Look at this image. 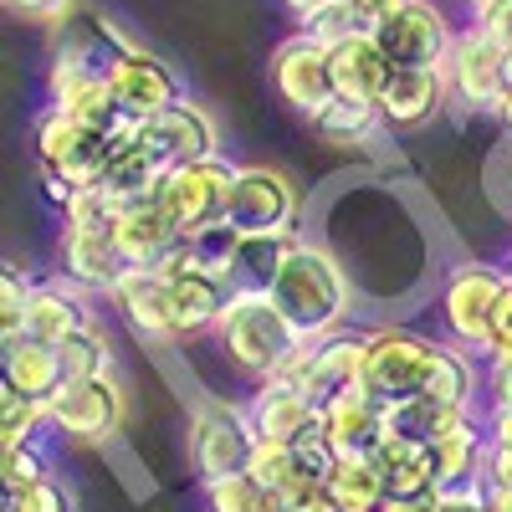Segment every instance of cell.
Listing matches in <instances>:
<instances>
[{
    "instance_id": "24",
    "label": "cell",
    "mask_w": 512,
    "mask_h": 512,
    "mask_svg": "<svg viewBox=\"0 0 512 512\" xmlns=\"http://www.w3.org/2000/svg\"><path fill=\"white\" fill-rule=\"evenodd\" d=\"M88 303L67 287V282H31L26 297V318H21V338H36V344H62L77 328H88Z\"/></svg>"
},
{
    "instance_id": "22",
    "label": "cell",
    "mask_w": 512,
    "mask_h": 512,
    "mask_svg": "<svg viewBox=\"0 0 512 512\" xmlns=\"http://www.w3.org/2000/svg\"><path fill=\"white\" fill-rule=\"evenodd\" d=\"M328 67H333V93L359 98V103H379L384 82H390V57L379 52V41L369 31H354L344 41L328 47Z\"/></svg>"
},
{
    "instance_id": "44",
    "label": "cell",
    "mask_w": 512,
    "mask_h": 512,
    "mask_svg": "<svg viewBox=\"0 0 512 512\" xmlns=\"http://www.w3.org/2000/svg\"><path fill=\"white\" fill-rule=\"evenodd\" d=\"M477 31L492 41L497 52H507V57H512V0H492V6L477 16Z\"/></svg>"
},
{
    "instance_id": "26",
    "label": "cell",
    "mask_w": 512,
    "mask_h": 512,
    "mask_svg": "<svg viewBox=\"0 0 512 512\" xmlns=\"http://www.w3.org/2000/svg\"><path fill=\"white\" fill-rule=\"evenodd\" d=\"M164 282H169V303H175L180 338H190V333H200V328H216V323H221V313H226V303H231L226 277L190 267V272H175V277H164Z\"/></svg>"
},
{
    "instance_id": "20",
    "label": "cell",
    "mask_w": 512,
    "mask_h": 512,
    "mask_svg": "<svg viewBox=\"0 0 512 512\" xmlns=\"http://www.w3.org/2000/svg\"><path fill=\"white\" fill-rule=\"evenodd\" d=\"M113 303L118 313L134 323L144 338H154V344H175L180 338V323H175V303H169V282L159 272H139L128 267L118 282H113Z\"/></svg>"
},
{
    "instance_id": "7",
    "label": "cell",
    "mask_w": 512,
    "mask_h": 512,
    "mask_svg": "<svg viewBox=\"0 0 512 512\" xmlns=\"http://www.w3.org/2000/svg\"><path fill=\"white\" fill-rule=\"evenodd\" d=\"M123 420H128V400L113 374L72 379L47 400V431H62L72 441H108L123 431Z\"/></svg>"
},
{
    "instance_id": "54",
    "label": "cell",
    "mask_w": 512,
    "mask_h": 512,
    "mask_svg": "<svg viewBox=\"0 0 512 512\" xmlns=\"http://www.w3.org/2000/svg\"><path fill=\"white\" fill-rule=\"evenodd\" d=\"M497 118H502V123H507V128H512V88H507V93H502V103H497Z\"/></svg>"
},
{
    "instance_id": "34",
    "label": "cell",
    "mask_w": 512,
    "mask_h": 512,
    "mask_svg": "<svg viewBox=\"0 0 512 512\" xmlns=\"http://www.w3.org/2000/svg\"><path fill=\"white\" fill-rule=\"evenodd\" d=\"M57 369H62V384L113 374V349H108V333H103L98 323H88V328H77L72 338H62V344H57Z\"/></svg>"
},
{
    "instance_id": "21",
    "label": "cell",
    "mask_w": 512,
    "mask_h": 512,
    "mask_svg": "<svg viewBox=\"0 0 512 512\" xmlns=\"http://www.w3.org/2000/svg\"><path fill=\"white\" fill-rule=\"evenodd\" d=\"M441 103H446L441 67H395L374 108H379V118L390 128H420L425 118H436Z\"/></svg>"
},
{
    "instance_id": "27",
    "label": "cell",
    "mask_w": 512,
    "mask_h": 512,
    "mask_svg": "<svg viewBox=\"0 0 512 512\" xmlns=\"http://www.w3.org/2000/svg\"><path fill=\"white\" fill-rule=\"evenodd\" d=\"M62 267H67V282L88 287V292H113V282L128 272L118 246H113V231H67L62 236Z\"/></svg>"
},
{
    "instance_id": "56",
    "label": "cell",
    "mask_w": 512,
    "mask_h": 512,
    "mask_svg": "<svg viewBox=\"0 0 512 512\" xmlns=\"http://www.w3.org/2000/svg\"><path fill=\"white\" fill-rule=\"evenodd\" d=\"M461 6H466V11H477V16H482V11L492 6V0H461Z\"/></svg>"
},
{
    "instance_id": "13",
    "label": "cell",
    "mask_w": 512,
    "mask_h": 512,
    "mask_svg": "<svg viewBox=\"0 0 512 512\" xmlns=\"http://www.w3.org/2000/svg\"><path fill=\"white\" fill-rule=\"evenodd\" d=\"M256 436H251V420L236 405H205L195 415V431H190V456H195V472L205 482H221V477H241L251 466Z\"/></svg>"
},
{
    "instance_id": "10",
    "label": "cell",
    "mask_w": 512,
    "mask_h": 512,
    "mask_svg": "<svg viewBox=\"0 0 512 512\" xmlns=\"http://www.w3.org/2000/svg\"><path fill=\"white\" fill-rule=\"evenodd\" d=\"M441 77H446V93L456 103L477 108V113H497V103L507 93V52H497L477 26H466L451 36Z\"/></svg>"
},
{
    "instance_id": "4",
    "label": "cell",
    "mask_w": 512,
    "mask_h": 512,
    "mask_svg": "<svg viewBox=\"0 0 512 512\" xmlns=\"http://www.w3.org/2000/svg\"><path fill=\"white\" fill-rule=\"evenodd\" d=\"M113 154V134H98V128L77 123L57 108L41 113L36 123V159H41V175H57L67 190L82 185H98V175L108 169Z\"/></svg>"
},
{
    "instance_id": "43",
    "label": "cell",
    "mask_w": 512,
    "mask_h": 512,
    "mask_svg": "<svg viewBox=\"0 0 512 512\" xmlns=\"http://www.w3.org/2000/svg\"><path fill=\"white\" fill-rule=\"evenodd\" d=\"M16 512H72V497H67V487L47 472V477L16 487Z\"/></svg>"
},
{
    "instance_id": "38",
    "label": "cell",
    "mask_w": 512,
    "mask_h": 512,
    "mask_svg": "<svg viewBox=\"0 0 512 512\" xmlns=\"http://www.w3.org/2000/svg\"><path fill=\"white\" fill-rule=\"evenodd\" d=\"M236 241H241V231L231 226V221H216V226H200V231H190L185 236V251L195 256V267L200 272H226L231 267V256H236Z\"/></svg>"
},
{
    "instance_id": "45",
    "label": "cell",
    "mask_w": 512,
    "mask_h": 512,
    "mask_svg": "<svg viewBox=\"0 0 512 512\" xmlns=\"http://www.w3.org/2000/svg\"><path fill=\"white\" fill-rule=\"evenodd\" d=\"M487 354H492V364L512 359V282H507L502 303H497V318H492V338H487Z\"/></svg>"
},
{
    "instance_id": "15",
    "label": "cell",
    "mask_w": 512,
    "mask_h": 512,
    "mask_svg": "<svg viewBox=\"0 0 512 512\" xmlns=\"http://www.w3.org/2000/svg\"><path fill=\"white\" fill-rule=\"evenodd\" d=\"M272 88L282 103H292L297 113H318L333 98V67H328V47L313 36L297 31L292 41L272 52Z\"/></svg>"
},
{
    "instance_id": "35",
    "label": "cell",
    "mask_w": 512,
    "mask_h": 512,
    "mask_svg": "<svg viewBox=\"0 0 512 512\" xmlns=\"http://www.w3.org/2000/svg\"><path fill=\"white\" fill-rule=\"evenodd\" d=\"M205 497H210V512H287L282 492L267 487V482H256L251 472L205 482Z\"/></svg>"
},
{
    "instance_id": "14",
    "label": "cell",
    "mask_w": 512,
    "mask_h": 512,
    "mask_svg": "<svg viewBox=\"0 0 512 512\" xmlns=\"http://www.w3.org/2000/svg\"><path fill=\"white\" fill-rule=\"evenodd\" d=\"M108 93H113V108H118L123 123H144V118L164 113L169 103L180 98L175 72H169L154 52L134 47V41H128V47L113 57V67H108Z\"/></svg>"
},
{
    "instance_id": "16",
    "label": "cell",
    "mask_w": 512,
    "mask_h": 512,
    "mask_svg": "<svg viewBox=\"0 0 512 512\" xmlns=\"http://www.w3.org/2000/svg\"><path fill=\"white\" fill-rule=\"evenodd\" d=\"M185 231L169 221V210L154 200H139V205H123L113 216V246L123 256V267H139V272H159L169 256L180 251Z\"/></svg>"
},
{
    "instance_id": "8",
    "label": "cell",
    "mask_w": 512,
    "mask_h": 512,
    "mask_svg": "<svg viewBox=\"0 0 512 512\" xmlns=\"http://www.w3.org/2000/svg\"><path fill=\"white\" fill-rule=\"evenodd\" d=\"M507 272L497 267H482V262H466L446 277V292H441V313H446V328L461 349H482L487 354V338H492V318H497V303L507 292Z\"/></svg>"
},
{
    "instance_id": "39",
    "label": "cell",
    "mask_w": 512,
    "mask_h": 512,
    "mask_svg": "<svg viewBox=\"0 0 512 512\" xmlns=\"http://www.w3.org/2000/svg\"><path fill=\"white\" fill-rule=\"evenodd\" d=\"M246 472H251L256 482L277 487V492H287L297 477H308L303 466H297V451H292V446H272V441H256V451H251V466H246Z\"/></svg>"
},
{
    "instance_id": "37",
    "label": "cell",
    "mask_w": 512,
    "mask_h": 512,
    "mask_svg": "<svg viewBox=\"0 0 512 512\" xmlns=\"http://www.w3.org/2000/svg\"><path fill=\"white\" fill-rule=\"evenodd\" d=\"M41 431H47V405L0 384V446H36Z\"/></svg>"
},
{
    "instance_id": "52",
    "label": "cell",
    "mask_w": 512,
    "mask_h": 512,
    "mask_svg": "<svg viewBox=\"0 0 512 512\" xmlns=\"http://www.w3.org/2000/svg\"><path fill=\"white\" fill-rule=\"evenodd\" d=\"M282 6H287V11L297 16V21H308L313 11H323V6H328V0H282Z\"/></svg>"
},
{
    "instance_id": "55",
    "label": "cell",
    "mask_w": 512,
    "mask_h": 512,
    "mask_svg": "<svg viewBox=\"0 0 512 512\" xmlns=\"http://www.w3.org/2000/svg\"><path fill=\"white\" fill-rule=\"evenodd\" d=\"M502 185L512 190V144H507V154H502Z\"/></svg>"
},
{
    "instance_id": "36",
    "label": "cell",
    "mask_w": 512,
    "mask_h": 512,
    "mask_svg": "<svg viewBox=\"0 0 512 512\" xmlns=\"http://www.w3.org/2000/svg\"><path fill=\"white\" fill-rule=\"evenodd\" d=\"M374 123H379V108H374V103H359V98H344V93H333V98L313 113V128H318V134H328V139H338V144L364 139Z\"/></svg>"
},
{
    "instance_id": "17",
    "label": "cell",
    "mask_w": 512,
    "mask_h": 512,
    "mask_svg": "<svg viewBox=\"0 0 512 512\" xmlns=\"http://www.w3.org/2000/svg\"><path fill=\"white\" fill-rule=\"evenodd\" d=\"M246 420H251V436L256 441H272V446H297L323 431L318 420V405L297 390V384L287 379H262V390H256V400L246 405Z\"/></svg>"
},
{
    "instance_id": "47",
    "label": "cell",
    "mask_w": 512,
    "mask_h": 512,
    "mask_svg": "<svg viewBox=\"0 0 512 512\" xmlns=\"http://www.w3.org/2000/svg\"><path fill=\"white\" fill-rule=\"evenodd\" d=\"M436 512H487V487H461V492H441Z\"/></svg>"
},
{
    "instance_id": "1",
    "label": "cell",
    "mask_w": 512,
    "mask_h": 512,
    "mask_svg": "<svg viewBox=\"0 0 512 512\" xmlns=\"http://www.w3.org/2000/svg\"><path fill=\"white\" fill-rule=\"evenodd\" d=\"M272 308L292 323V333L313 344V338H328L344 328L349 318V272L338 267V256H328L313 241H297L287 251V262L272 282Z\"/></svg>"
},
{
    "instance_id": "30",
    "label": "cell",
    "mask_w": 512,
    "mask_h": 512,
    "mask_svg": "<svg viewBox=\"0 0 512 512\" xmlns=\"http://www.w3.org/2000/svg\"><path fill=\"white\" fill-rule=\"evenodd\" d=\"M374 466L384 472V492L390 497H436V472H431V446H410L384 436L374 451Z\"/></svg>"
},
{
    "instance_id": "51",
    "label": "cell",
    "mask_w": 512,
    "mask_h": 512,
    "mask_svg": "<svg viewBox=\"0 0 512 512\" xmlns=\"http://www.w3.org/2000/svg\"><path fill=\"white\" fill-rule=\"evenodd\" d=\"M379 512H436V497H384Z\"/></svg>"
},
{
    "instance_id": "58",
    "label": "cell",
    "mask_w": 512,
    "mask_h": 512,
    "mask_svg": "<svg viewBox=\"0 0 512 512\" xmlns=\"http://www.w3.org/2000/svg\"><path fill=\"white\" fill-rule=\"evenodd\" d=\"M0 349H6V344H0Z\"/></svg>"
},
{
    "instance_id": "31",
    "label": "cell",
    "mask_w": 512,
    "mask_h": 512,
    "mask_svg": "<svg viewBox=\"0 0 512 512\" xmlns=\"http://www.w3.org/2000/svg\"><path fill=\"white\" fill-rule=\"evenodd\" d=\"M123 47H128V36H123L113 21L93 16V11H72V16L62 21V41H57L62 57H77V62H88V67L108 72L113 57H118Z\"/></svg>"
},
{
    "instance_id": "23",
    "label": "cell",
    "mask_w": 512,
    "mask_h": 512,
    "mask_svg": "<svg viewBox=\"0 0 512 512\" xmlns=\"http://www.w3.org/2000/svg\"><path fill=\"white\" fill-rule=\"evenodd\" d=\"M292 246H297V231H256V236H241L231 267L221 272L226 287H231V297H267Z\"/></svg>"
},
{
    "instance_id": "32",
    "label": "cell",
    "mask_w": 512,
    "mask_h": 512,
    "mask_svg": "<svg viewBox=\"0 0 512 512\" xmlns=\"http://www.w3.org/2000/svg\"><path fill=\"white\" fill-rule=\"evenodd\" d=\"M461 420H466V410H451V405H441L431 395H410L400 405H384V425H390V436L395 441H410V446L441 441L451 425H461Z\"/></svg>"
},
{
    "instance_id": "53",
    "label": "cell",
    "mask_w": 512,
    "mask_h": 512,
    "mask_svg": "<svg viewBox=\"0 0 512 512\" xmlns=\"http://www.w3.org/2000/svg\"><path fill=\"white\" fill-rule=\"evenodd\" d=\"M487 512H512V492H492L487 487Z\"/></svg>"
},
{
    "instance_id": "9",
    "label": "cell",
    "mask_w": 512,
    "mask_h": 512,
    "mask_svg": "<svg viewBox=\"0 0 512 512\" xmlns=\"http://www.w3.org/2000/svg\"><path fill=\"white\" fill-rule=\"evenodd\" d=\"M369 36L379 41V52L390 57V67H441L456 31L431 0H400Z\"/></svg>"
},
{
    "instance_id": "50",
    "label": "cell",
    "mask_w": 512,
    "mask_h": 512,
    "mask_svg": "<svg viewBox=\"0 0 512 512\" xmlns=\"http://www.w3.org/2000/svg\"><path fill=\"white\" fill-rule=\"evenodd\" d=\"M487 451H502V456H512V410L492 415V431H487Z\"/></svg>"
},
{
    "instance_id": "6",
    "label": "cell",
    "mask_w": 512,
    "mask_h": 512,
    "mask_svg": "<svg viewBox=\"0 0 512 512\" xmlns=\"http://www.w3.org/2000/svg\"><path fill=\"white\" fill-rule=\"evenodd\" d=\"M364 338L369 333H349V328H338L328 338H313V344H303L277 379L297 384L318 410L333 400V395H344V390H359V369H364Z\"/></svg>"
},
{
    "instance_id": "28",
    "label": "cell",
    "mask_w": 512,
    "mask_h": 512,
    "mask_svg": "<svg viewBox=\"0 0 512 512\" xmlns=\"http://www.w3.org/2000/svg\"><path fill=\"white\" fill-rule=\"evenodd\" d=\"M0 384L21 390L26 400L47 405L62 390V369H57V349L52 344H36V338H11L0 349Z\"/></svg>"
},
{
    "instance_id": "18",
    "label": "cell",
    "mask_w": 512,
    "mask_h": 512,
    "mask_svg": "<svg viewBox=\"0 0 512 512\" xmlns=\"http://www.w3.org/2000/svg\"><path fill=\"white\" fill-rule=\"evenodd\" d=\"M47 88H52V108H57V113L98 128V134H113V128L123 123L118 108H113V93H108V72H98V67H88V62L57 52Z\"/></svg>"
},
{
    "instance_id": "48",
    "label": "cell",
    "mask_w": 512,
    "mask_h": 512,
    "mask_svg": "<svg viewBox=\"0 0 512 512\" xmlns=\"http://www.w3.org/2000/svg\"><path fill=\"white\" fill-rule=\"evenodd\" d=\"M344 6L359 16V26H364V31H374L384 16H390V11L400 6V0H344Z\"/></svg>"
},
{
    "instance_id": "57",
    "label": "cell",
    "mask_w": 512,
    "mask_h": 512,
    "mask_svg": "<svg viewBox=\"0 0 512 512\" xmlns=\"http://www.w3.org/2000/svg\"><path fill=\"white\" fill-rule=\"evenodd\" d=\"M507 88H512V57H507Z\"/></svg>"
},
{
    "instance_id": "46",
    "label": "cell",
    "mask_w": 512,
    "mask_h": 512,
    "mask_svg": "<svg viewBox=\"0 0 512 512\" xmlns=\"http://www.w3.org/2000/svg\"><path fill=\"white\" fill-rule=\"evenodd\" d=\"M487 405H492V415L512 410V359H502V364L487 369Z\"/></svg>"
},
{
    "instance_id": "19",
    "label": "cell",
    "mask_w": 512,
    "mask_h": 512,
    "mask_svg": "<svg viewBox=\"0 0 512 512\" xmlns=\"http://www.w3.org/2000/svg\"><path fill=\"white\" fill-rule=\"evenodd\" d=\"M323 441L333 446V456H374L384 446V436H390V425H384V405L364 390H344L333 395L323 410Z\"/></svg>"
},
{
    "instance_id": "5",
    "label": "cell",
    "mask_w": 512,
    "mask_h": 512,
    "mask_svg": "<svg viewBox=\"0 0 512 512\" xmlns=\"http://www.w3.org/2000/svg\"><path fill=\"white\" fill-rule=\"evenodd\" d=\"M231 180H236V164H226L221 154L195 159V164H180V169H169V175L159 180V205L169 210V221L190 236V231H200V226L226 221Z\"/></svg>"
},
{
    "instance_id": "25",
    "label": "cell",
    "mask_w": 512,
    "mask_h": 512,
    "mask_svg": "<svg viewBox=\"0 0 512 512\" xmlns=\"http://www.w3.org/2000/svg\"><path fill=\"white\" fill-rule=\"evenodd\" d=\"M482 466H487V436L466 415L461 425L441 441H431V472H436V497L441 492H461V487H482Z\"/></svg>"
},
{
    "instance_id": "12",
    "label": "cell",
    "mask_w": 512,
    "mask_h": 512,
    "mask_svg": "<svg viewBox=\"0 0 512 512\" xmlns=\"http://www.w3.org/2000/svg\"><path fill=\"white\" fill-rule=\"evenodd\" d=\"M139 149L169 175V169H180V164H195V159L216 154V123H210V113L200 103L175 98L164 113L139 123Z\"/></svg>"
},
{
    "instance_id": "11",
    "label": "cell",
    "mask_w": 512,
    "mask_h": 512,
    "mask_svg": "<svg viewBox=\"0 0 512 512\" xmlns=\"http://www.w3.org/2000/svg\"><path fill=\"white\" fill-rule=\"evenodd\" d=\"M226 221L241 236H256V231H297V185L282 175V169L236 164Z\"/></svg>"
},
{
    "instance_id": "40",
    "label": "cell",
    "mask_w": 512,
    "mask_h": 512,
    "mask_svg": "<svg viewBox=\"0 0 512 512\" xmlns=\"http://www.w3.org/2000/svg\"><path fill=\"white\" fill-rule=\"evenodd\" d=\"M26 297H31V277L11 262H0V344L21 338V318H26Z\"/></svg>"
},
{
    "instance_id": "49",
    "label": "cell",
    "mask_w": 512,
    "mask_h": 512,
    "mask_svg": "<svg viewBox=\"0 0 512 512\" xmlns=\"http://www.w3.org/2000/svg\"><path fill=\"white\" fill-rule=\"evenodd\" d=\"M11 11H21V16H41V21H52V16H67V6L72 0H6Z\"/></svg>"
},
{
    "instance_id": "29",
    "label": "cell",
    "mask_w": 512,
    "mask_h": 512,
    "mask_svg": "<svg viewBox=\"0 0 512 512\" xmlns=\"http://www.w3.org/2000/svg\"><path fill=\"white\" fill-rule=\"evenodd\" d=\"M333 512H379L384 507V472L374 466V456H338L333 472L323 477Z\"/></svg>"
},
{
    "instance_id": "33",
    "label": "cell",
    "mask_w": 512,
    "mask_h": 512,
    "mask_svg": "<svg viewBox=\"0 0 512 512\" xmlns=\"http://www.w3.org/2000/svg\"><path fill=\"white\" fill-rule=\"evenodd\" d=\"M425 395L451 405V410H472V395H477V369L461 349H446L436 344V359H431V374H425Z\"/></svg>"
},
{
    "instance_id": "42",
    "label": "cell",
    "mask_w": 512,
    "mask_h": 512,
    "mask_svg": "<svg viewBox=\"0 0 512 512\" xmlns=\"http://www.w3.org/2000/svg\"><path fill=\"white\" fill-rule=\"evenodd\" d=\"M354 31H364V26H359V16L344 6V0H328L323 11H313V16L303 21V36L323 41V47H333V41H344V36H354Z\"/></svg>"
},
{
    "instance_id": "2",
    "label": "cell",
    "mask_w": 512,
    "mask_h": 512,
    "mask_svg": "<svg viewBox=\"0 0 512 512\" xmlns=\"http://www.w3.org/2000/svg\"><path fill=\"white\" fill-rule=\"evenodd\" d=\"M216 338L231 354V364L246 369L251 379L282 374V364L303 349V338H297L292 323L272 308V297H231L221 323H216Z\"/></svg>"
},
{
    "instance_id": "3",
    "label": "cell",
    "mask_w": 512,
    "mask_h": 512,
    "mask_svg": "<svg viewBox=\"0 0 512 512\" xmlns=\"http://www.w3.org/2000/svg\"><path fill=\"white\" fill-rule=\"evenodd\" d=\"M436 359V338H420L410 328H374L364 338V369L359 390L379 405H400L410 395H425V374Z\"/></svg>"
},
{
    "instance_id": "41",
    "label": "cell",
    "mask_w": 512,
    "mask_h": 512,
    "mask_svg": "<svg viewBox=\"0 0 512 512\" xmlns=\"http://www.w3.org/2000/svg\"><path fill=\"white\" fill-rule=\"evenodd\" d=\"M62 216H67V231H113V216H118V210L108 205V195H103L98 185H82V190L67 195Z\"/></svg>"
}]
</instances>
